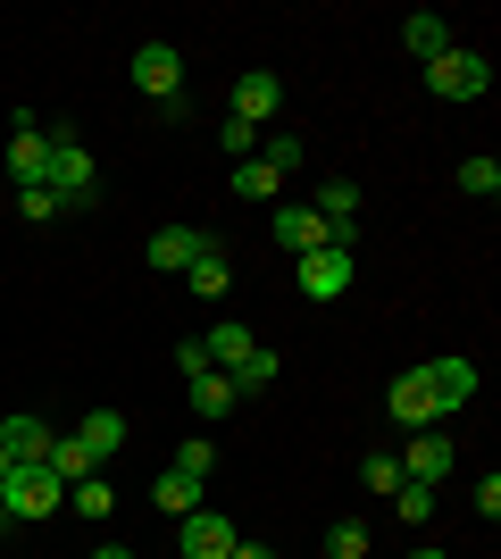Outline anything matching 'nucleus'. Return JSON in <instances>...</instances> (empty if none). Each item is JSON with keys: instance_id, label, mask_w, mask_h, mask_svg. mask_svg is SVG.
I'll return each instance as SVG.
<instances>
[{"instance_id": "nucleus-32", "label": "nucleus", "mask_w": 501, "mask_h": 559, "mask_svg": "<svg viewBox=\"0 0 501 559\" xmlns=\"http://www.w3.org/2000/svg\"><path fill=\"white\" fill-rule=\"evenodd\" d=\"M468 510H477V526H493V518H501V476H485V485L468 492Z\"/></svg>"}, {"instance_id": "nucleus-16", "label": "nucleus", "mask_w": 501, "mask_h": 559, "mask_svg": "<svg viewBox=\"0 0 501 559\" xmlns=\"http://www.w3.org/2000/svg\"><path fill=\"white\" fill-rule=\"evenodd\" d=\"M0 451H9L17 467L50 460V426H43V418H25V409H17V418H0Z\"/></svg>"}, {"instance_id": "nucleus-9", "label": "nucleus", "mask_w": 501, "mask_h": 559, "mask_svg": "<svg viewBox=\"0 0 501 559\" xmlns=\"http://www.w3.org/2000/svg\"><path fill=\"white\" fill-rule=\"evenodd\" d=\"M134 84H143L151 100H176V93H184V50H176V43H143V50H134Z\"/></svg>"}, {"instance_id": "nucleus-13", "label": "nucleus", "mask_w": 501, "mask_h": 559, "mask_svg": "<svg viewBox=\"0 0 501 559\" xmlns=\"http://www.w3.org/2000/svg\"><path fill=\"white\" fill-rule=\"evenodd\" d=\"M276 242H285V259H301V251H318V242H334V226L310 201H293V210H276Z\"/></svg>"}, {"instance_id": "nucleus-23", "label": "nucleus", "mask_w": 501, "mask_h": 559, "mask_svg": "<svg viewBox=\"0 0 501 559\" xmlns=\"http://www.w3.org/2000/svg\"><path fill=\"white\" fill-rule=\"evenodd\" d=\"M17 217H25V226H59L68 210H59V192H50V185H17Z\"/></svg>"}, {"instance_id": "nucleus-33", "label": "nucleus", "mask_w": 501, "mask_h": 559, "mask_svg": "<svg viewBox=\"0 0 501 559\" xmlns=\"http://www.w3.org/2000/svg\"><path fill=\"white\" fill-rule=\"evenodd\" d=\"M176 368H184V376H210V350H201V334H184V343H176Z\"/></svg>"}, {"instance_id": "nucleus-8", "label": "nucleus", "mask_w": 501, "mask_h": 559, "mask_svg": "<svg viewBox=\"0 0 501 559\" xmlns=\"http://www.w3.org/2000/svg\"><path fill=\"white\" fill-rule=\"evenodd\" d=\"M384 409H393V426H409V435H427V426H443V409H434V393H427V368L393 376V393H384Z\"/></svg>"}, {"instance_id": "nucleus-3", "label": "nucleus", "mask_w": 501, "mask_h": 559, "mask_svg": "<svg viewBox=\"0 0 501 559\" xmlns=\"http://www.w3.org/2000/svg\"><path fill=\"white\" fill-rule=\"evenodd\" d=\"M485 84H493V59H485V50H468V43H452L443 59H427V93H434V100H477Z\"/></svg>"}, {"instance_id": "nucleus-14", "label": "nucleus", "mask_w": 501, "mask_h": 559, "mask_svg": "<svg viewBox=\"0 0 501 559\" xmlns=\"http://www.w3.org/2000/svg\"><path fill=\"white\" fill-rule=\"evenodd\" d=\"M402 50L418 59V68H427V59H443V50H452V17H434V9H409V17H402Z\"/></svg>"}, {"instance_id": "nucleus-6", "label": "nucleus", "mask_w": 501, "mask_h": 559, "mask_svg": "<svg viewBox=\"0 0 501 559\" xmlns=\"http://www.w3.org/2000/svg\"><path fill=\"white\" fill-rule=\"evenodd\" d=\"M418 368H427V393H434V409H443V418H460V409H468V401H477V359H418Z\"/></svg>"}, {"instance_id": "nucleus-34", "label": "nucleus", "mask_w": 501, "mask_h": 559, "mask_svg": "<svg viewBox=\"0 0 501 559\" xmlns=\"http://www.w3.org/2000/svg\"><path fill=\"white\" fill-rule=\"evenodd\" d=\"M226 559H276V551H267V543H251V535H242V543H235V551H226Z\"/></svg>"}, {"instance_id": "nucleus-10", "label": "nucleus", "mask_w": 501, "mask_h": 559, "mask_svg": "<svg viewBox=\"0 0 501 559\" xmlns=\"http://www.w3.org/2000/svg\"><path fill=\"white\" fill-rule=\"evenodd\" d=\"M285 109V84H276V75L267 68H251V75H235V109L226 117H242V126H267V117Z\"/></svg>"}, {"instance_id": "nucleus-5", "label": "nucleus", "mask_w": 501, "mask_h": 559, "mask_svg": "<svg viewBox=\"0 0 501 559\" xmlns=\"http://www.w3.org/2000/svg\"><path fill=\"white\" fill-rule=\"evenodd\" d=\"M235 543H242V526L226 510H210V501H201L192 518H176V551H184V559H226Z\"/></svg>"}, {"instance_id": "nucleus-28", "label": "nucleus", "mask_w": 501, "mask_h": 559, "mask_svg": "<svg viewBox=\"0 0 501 559\" xmlns=\"http://www.w3.org/2000/svg\"><path fill=\"white\" fill-rule=\"evenodd\" d=\"M326 559H368V526H359V518L326 526Z\"/></svg>"}, {"instance_id": "nucleus-37", "label": "nucleus", "mask_w": 501, "mask_h": 559, "mask_svg": "<svg viewBox=\"0 0 501 559\" xmlns=\"http://www.w3.org/2000/svg\"><path fill=\"white\" fill-rule=\"evenodd\" d=\"M409 559H452V551H409Z\"/></svg>"}, {"instance_id": "nucleus-20", "label": "nucleus", "mask_w": 501, "mask_h": 559, "mask_svg": "<svg viewBox=\"0 0 501 559\" xmlns=\"http://www.w3.org/2000/svg\"><path fill=\"white\" fill-rule=\"evenodd\" d=\"M235 401H242V393H235V384H226L217 368H210V376H192V409H201V418H226Z\"/></svg>"}, {"instance_id": "nucleus-21", "label": "nucleus", "mask_w": 501, "mask_h": 559, "mask_svg": "<svg viewBox=\"0 0 501 559\" xmlns=\"http://www.w3.org/2000/svg\"><path fill=\"white\" fill-rule=\"evenodd\" d=\"M235 192H242V201H276V192H285V176H276L267 159H242V167H235Z\"/></svg>"}, {"instance_id": "nucleus-24", "label": "nucleus", "mask_w": 501, "mask_h": 559, "mask_svg": "<svg viewBox=\"0 0 501 559\" xmlns=\"http://www.w3.org/2000/svg\"><path fill=\"white\" fill-rule=\"evenodd\" d=\"M460 192H468V201H493V192H501V159H485V151H477V159H460Z\"/></svg>"}, {"instance_id": "nucleus-15", "label": "nucleus", "mask_w": 501, "mask_h": 559, "mask_svg": "<svg viewBox=\"0 0 501 559\" xmlns=\"http://www.w3.org/2000/svg\"><path fill=\"white\" fill-rule=\"evenodd\" d=\"M310 210H318V217L334 226V242H351V217H359V185H351V176H326Z\"/></svg>"}, {"instance_id": "nucleus-25", "label": "nucleus", "mask_w": 501, "mask_h": 559, "mask_svg": "<svg viewBox=\"0 0 501 559\" xmlns=\"http://www.w3.org/2000/svg\"><path fill=\"white\" fill-rule=\"evenodd\" d=\"M226 384H235V393H267V384H276V350L260 343V350H251V359H242L235 376H226Z\"/></svg>"}, {"instance_id": "nucleus-26", "label": "nucleus", "mask_w": 501, "mask_h": 559, "mask_svg": "<svg viewBox=\"0 0 501 559\" xmlns=\"http://www.w3.org/2000/svg\"><path fill=\"white\" fill-rule=\"evenodd\" d=\"M260 159H267V167H276V176H293V167L310 159V151H301V134H293V126H276V134H267V142H260Z\"/></svg>"}, {"instance_id": "nucleus-27", "label": "nucleus", "mask_w": 501, "mask_h": 559, "mask_svg": "<svg viewBox=\"0 0 501 559\" xmlns=\"http://www.w3.org/2000/svg\"><path fill=\"white\" fill-rule=\"evenodd\" d=\"M176 467H184L192 485H210V476H217V443H210V435H192V443L176 451Z\"/></svg>"}, {"instance_id": "nucleus-4", "label": "nucleus", "mask_w": 501, "mask_h": 559, "mask_svg": "<svg viewBox=\"0 0 501 559\" xmlns=\"http://www.w3.org/2000/svg\"><path fill=\"white\" fill-rule=\"evenodd\" d=\"M293 284H301L310 301L351 293V242H318V251H301V259H293Z\"/></svg>"}, {"instance_id": "nucleus-7", "label": "nucleus", "mask_w": 501, "mask_h": 559, "mask_svg": "<svg viewBox=\"0 0 501 559\" xmlns=\"http://www.w3.org/2000/svg\"><path fill=\"white\" fill-rule=\"evenodd\" d=\"M452 467H460V451H452V435H443V426L409 435V451H402V485H443Z\"/></svg>"}, {"instance_id": "nucleus-22", "label": "nucleus", "mask_w": 501, "mask_h": 559, "mask_svg": "<svg viewBox=\"0 0 501 559\" xmlns=\"http://www.w3.org/2000/svg\"><path fill=\"white\" fill-rule=\"evenodd\" d=\"M68 510H75V518H109V510H118L109 476H84V485H68Z\"/></svg>"}, {"instance_id": "nucleus-11", "label": "nucleus", "mask_w": 501, "mask_h": 559, "mask_svg": "<svg viewBox=\"0 0 501 559\" xmlns=\"http://www.w3.org/2000/svg\"><path fill=\"white\" fill-rule=\"evenodd\" d=\"M201 251H210V234H201V226H159V234H151V267H159V276H184Z\"/></svg>"}, {"instance_id": "nucleus-18", "label": "nucleus", "mask_w": 501, "mask_h": 559, "mask_svg": "<svg viewBox=\"0 0 501 559\" xmlns=\"http://www.w3.org/2000/svg\"><path fill=\"white\" fill-rule=\"evenodd\" d=\"M184 284H192V293H201V301H217V293H235V267H226V251H217V242H210V251H201V259H192V267H184Z\"/></svg>"}, {"instance_id": "nucleus-1", "label": "nucleus", "mask_w": 501, "mask_h": 559, "mask_svg": "<svg viewBox=\"0 0 501 559\" xmlns=\"http://www.w3.org/2000/svg\"><path fill=\"white\" fill-rule=\"evenodd\" d=\"M59 510H68V485H59L43 460L9 467V485H0V518H9V526H43V518H59Z\"/></svg>"}, {"instance_id": "nucleus-17", "label": "nucleus", "mask_w": 501, "mask_h": 559, "mask_svg": "<svg viewBox=\"0 0 501 559\" xmlns=\"http://www.w3.org/2000/svg\"><path fill=\"white\" fill-rule=\"evenodd\" d=\"M75 443H84V451H93L100 467H109V460L126 451V418H118V409H93V418L75 426Z\"/></svg>"}, {"instance_id": "nucleus-35", "label": "nucleus", "mask_w": 501, "mask_h": 559, "mask_svg": "<svg viewBox=\"0 0 501 559\" xmlns=\"http://www.w3.org/2000/svg\"><path fill=\"white\" fill-rule=\"evenodd\" d=\"M84 559H134V551H126V543H100V551H84Z\"/></svg>"}, {"instance_id": "nucleus-29", "label": "nucleus", "mask_w": 501, "mask_h": 559, "mask_svg": "<svg viewBox=\"0 0 501 559\" xmlns=\"http://www.w3.org/2000/svg\"><path fill=\"white\" fill-rule=\"evenodd\" d=\"M359 485H368V492H402V460H393V451L359 460Z\"/></svg>"}, {"instance_id": "nucleus-36", "label": "nucleus", "mask_w": 501, "mask_h": 559, "mask_svg": "<svg viewBox=\"0 0 501 559\" xmlns=\"http://www.w3.org/2000/svg\"><path fill=\"white\" fill-rule=\"evenodd\" d=\"M9 467H17V460H9V451H0V485H9Z\"/></svg>"}, {"instance_id": "nucleus-30", "label": "nucleus", "mask_w": 501, "mask_h": 559, "mask_svg": "<svg viewBox=\"0 0 501 559\" xmlns=\"http://www.w3.org/2000/svg\"><path fill=\"white\" fill-rule=\"evenodd\" d=\"M393 510H402V526H427V518H434V485H402V492H393Z\"/></svg>"}, {"instance_id": "nucleus-19", "label": "nucleus", "mask_w": 501, "mask_h": 559, "mask_svg": "<svg viewBox=\"0 0 501 559\" xmlns=\"http://www.w3.org/2000/svg\"><path fill=\"white\" fill-rule=\"evenodd\" d=\"M201 492H210V485H192L184 467H167L159 485H151V501H159V510H167V518H192V510H201Z\"/></svg>"}, {"instance_id": "nucleus-2", "label": "nucleus", "mask_w": 501, "mask_h": 559, "mask_svg": "<svg viewBox=\"0 0 501 559\" xmlns=\"http://www.w3.org/2000/svg\"><path fill=\"white\" fill-rule=\"evenodd\" d=\"M43 134H50V176H43V185L50 192H59V210H93V201H100V176H93V159H84V142H75L68 134V126H43Z\"/></svg>"}, {"instance_id": "nucleus-12", "label": "nucleus", "mask_w": 501, "mask_h": 559, "mask_svg": "<svg viewBox=\"0 0 501 559\" xmlns=\"http://www.w3.org/2000/svg\"><path fill=\"white\" fill-rule=\"evenodd\" d=\"M201 350H210V368H217V376H235L242 359H251V350H260V334L242 326V318H217V326L201 334Z\"/></svg>"}, {"instance_id": "nucleus-31", "label": "nucleus", "mask_w": 501, "mask_h": 559, "mask_svg": "<svg viewBox=\"0 0 501 559\" xmlns=\"http://www.w3.org/2000/svg\"><path fill=\"white\" fill-rule=\"evenodd\" d=\"M217 151L251 159V151H260V126H242V117H217Z\"/></svg>"}]
</instances>
